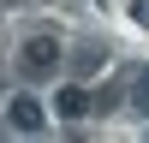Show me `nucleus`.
I'll return each mask as SVG.
<instances>
[{
  "label": "nucleus",
  "instance_id": "1",
  "mask_svg": "<svg viewBox=\"0 0 149 143\" xmlns=\"http://www.w3.org/2000/svg\"><path fill=\"white\" fill-rule=\"evenodd\" d=\"M60 66H66V48H60L54 30H30V36L18 42V78H24V83H48Z\"/></svg>",
  "mask_w": 149,
  "mask_h": 143
},
{
  "label": "nucleus",
  "instance_id": "2",
  "mask_svg": "<svg viewBox=\"0 0 149 143\" xmlns=\"http://www.w3.org/2000/svg\"><path fill=\"white\" fill-rule=\"evenodd\" d=\"M6 125H12V131H24V137H36V131H48V107H42V95L18 90V95L6 101Z\"/></svg>",
  "mask_w": 149,
  "mask_h": 143
},
{
  "label": "nucleus",
  "instance_id": "3",
  "mask_svg": "<svg viewBox=\"0 0 149 143\" xmlns=\"http://www.w3.org/2000/svg\"><path fill=\"white\" fill-rule=\"evenodd\" d=\"M107 54H113V48H107V36H84V42L72 48V60H66V66L78 72V78H95V72L107 66Z\"/></svg>",
  "mask_w": 149,
  "mask_h": 143
},
{
  "label": "nucleus",
  "instance_id": "4",
  "mask_svg": "<svg viewBox=\"0 0 149 143\" xmlns=\"http://www.w3.org/2000/svg\"><path fill=\"white\" fill-rule=\"evenodd\" d=\"M54 113L60 119H90L95 113V95L84 90V83H66V90H54Z\"/></svg>",
  "mask_w": 149,
  "mask_h": 143
},
{
  "label": "nucleus",
  "instance_id": "5",
  "mask_svg": "<svg viewBox=\"0 0 149 143\" xmlns=\"http://www.w3.org/2000/svg\"><path fill=\"white\" fill-rule=\"evenodd\" d=\"M125 113H137V119H149V72H131V83H125Z\"/></svg>",
  "mask_w": 149,
  "mask_h": 143
},
{
  "label": "nucleus",
  "instance_id": "6",
  "mask_svg": "<svg viewBox=\"0 0 149 143\" xmlns=\"http://www.w3.org/2000/svg\"><path fill=\"white\" fill-rule=\"evenodd\" d=\"M119 107V83H107V90H95V113H113Z\"/></svg>",
  "mask_w": 149,
  "mask_h": 143
},
{
  "label": "nucleus",
  "instance_id": "7",
  "mask_svg": "<svg viewBox=\"0 0 149 143\" xmlns=\"http://www.w3.org/2000/svg\"><path fill=\"white\" fill-rule=\"evenodd\" d=\"M131 18H137L143 30H149V0H131Z\"/></svg>",
  "mask_w": 149,
  "mask_h": 143
},
{
  "label": "nucleus",
  "instance_id": "8",
  "mask_svg": "<svg viewBox=\"0 0 149 143\" xmlns=\"http://www.w3.org/2000/svg\"><path fill=\"white\" fill-rule=\"evenodd\" d=\"M0 6H24V0H0Z\"/></svg>",
  "mask_w": 149,
  "mask_h": 143
}]
</instances>
